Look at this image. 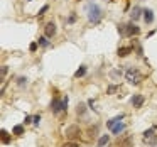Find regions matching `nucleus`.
Masks as SVG:
<instances>
[{
	"instance_id": "nucleus-1",
	"label": "nucleus",
	"mask_w": 157,
	"mask_h": 147,
	"mask_svg": "<svg viewBox=\"0 0 157 147\" xmlns=\"http://www.w3.org/2000/svg\"><path fill=\"white\" fill-rule=\"evenodd\" d=\"M86 10H88V21L91 22V24L101 22V19H103L101 7H98L96 4H90V5H86Z\"/></svg>"
},
{
	"instance_id": "nucleus-2",
	"label": "nucleus",
	"mask_w": 157,
	"mask_h": 147,
	"mask_svg": "<svg viewBox=\"0 0 157 147\" xmlns=\"http://www.w3.org/2000/svg\"><path fill=\"white\" fill-rule=\"evenodd\" d=\"M125 79L130 83V85H139V83L142 81V75H140V71L137 68L128 66V68L125 69Z\"/></svg>"
},
{
	"instance_id": "nucleus-3",
	"label": "nucleus",
	"mask_w": 157,
	"mask_h": 147,
	"mask_svg": "<svg viewBox=\"0 0 157 147\" xmlns=\"http://www.w3.org/2000/svg\"><path fill=\"white\" fill-rule=\"evenodd\" d=\"M51 108H52V113H56V115L61 113V112H64V110L68 108V96H63V100L56 98L54 102H52Z\"/></svg>"
},
{
	"instance_id": "nucleus-4",
	"label": "nucleus",
	"mask_w": 157,
	"mask_h": 147,
	"mask_svg": "<svg viewBox=\"0 0 157 147\" xmlns=\"http://www.w3.org/2000/svg\"><path fill=\"white\" fill-rule=\"evenodd\" d=\"M122 27H123V34H125L127 37H133V36L140 34V27H139V25L125 24V25H122Z\"/></svg>"
},
{
	"instance_id": "nucleus-5",
	"label": "nucleus",
	"mask_w": 157,
	"mask_h": 147,
	"mask_svg": "<svg viewBox=\"0 0 157 147\" xmlns=\"http://www.w3.org/2000/svg\"><path fill=\"white\" fill-rule=\"evenodd\" d=\"M144 142H145V144H155L157 142L155 129H149V130L144 132Z\"/></svg>"
},
{
	"instance_id": "nucleus-6",
	"label": "nucleus",
	"mask_w": 157,
	"mask_h": 147,
	"mask_svg": "<svg viewBox=\"0 0 157 147\" xmlns=\"http://www.w3.org/2000/svg\"><path fill=\"white\" fill-rule=\"evenodd\" d=\"M66 135H68L69 139H76V137L81 135V130H79L78 125H69L68 129H66Z\"/></svg>"
},
{
	"instance_id": "nucleus-7",
	"label": "nucleus",
	"mask_w": 157,
	"mask_h": 147,
	"mask_svg": "<svg viewBox=\"0 0 157 147\" xmlns=\"http://www.w3.org/2000/svg\"><path fill=\"white\" fill-rule=\"evenodd\" d=\"M44 34H46V37H52V36L56 34V25H54V22H48V24H46Z\"/></svg>"
},
{
	"instance_id": "nucleus-8",
	"label": "nucleus",
	"mask_w": 157,
	"mask_h": 147,
	"mask_svg": "<svg viewBox=\"0 0 157 147\" xmlns=\"http://www.w3.org/2000/svg\"><path fill=\"white\" fill-rule=\"evenodd\" d=\"M142 15H144V10L140 7H133L132 10H130V19H132V21H139Z\"/></svg>"
},
{
	"instance_id": "nucleus-9",
	"label": "nucleus",
	"mask_w": 157,
	"mask_h": 147,
	"mask_svg": "<svg viewBox=\"0 0 157 147\" xmlns=\"http://www.w3.org/2000/svg\"><path fill=\"white\" fill-rule=\"evenodd\" d=\"M125 118V115H117V117H113V118H110L108 122H106V127H108V129H113V127L117 125V123L120 122V120H123Z\"/></svg>"
},
{
	"instance_id": "nucleus-10",
	"label": "nucleus",
	"mask_w": 157,
	"mask_h": 147,
	"mask_svg": "<svg viewBox=\"0 0 157 147\" xmlns=\"http://www.w3.org/2000/svg\"><path fill=\"white\" fill-rule=\"evenodd\" d=\"M132 105L135 106V108H140V106L144 105V96H142V95H133V98H132Z\"/></svg>"
},
{
	"instance_id": "nucleus-11",
	"label": "nucleus",
	"mask_w": 157,
	"mask_h": 147,
	"mask_svg": "<svg viewBox=\"0 0 157 147\" xmlns=\"http://www.w3.org/2000/svg\"><path fill=\"white\" fill-rule=\"evenodd\" d=\"M144 21H145L147 24H152V21H154V12L150 10V9H145V10H144Z\"/></svg>"
},
{
	"instance_id": "nucleus-12",
	"label": "nucleus",
	"mask_w": 157,
	"mask_h": 147,
	"mask_svg": "<svg viewBox=\"0 0 157 147\" xmlns=\"http://www.w3.org/2000/svg\"><path fill=\"white\" fill-rule=\"evenodd\" d=\"M132 46H127V48H120L118 49V52H117V54H118L120 56V58H127V56H128L130 54V52H132Z\"/></svg>"
},
{
	"instance_id": "nucleus-13",
	"label": "nucleus",
	"mask_w": 157,
	"mask_h": 147,
	"mask_svg": "<svg viewBox=\"0 0 157 147\" xmlns=\"http://www.w3.org/2000/svg\"><path fill=\"white\" fill-rule=\"evenodd\" d=\"M86 71H88V68H86L85 64H81L78 69H76V73H75V78H83V76L86 75Z\"/></svg>"
},
{
	"instance_id": "nucleus-14",
	"label": "nucleus",
	"mask_w": 157,
	"mask_h": 147,
	"mask_svg": "<svg viewBox=\"0 0 157 147\" xmlns=\"http://www.w3.org/2000/svg\"><path fill=\"white\" fill-rule=\"evenodd\" d=\"M123 129H125V122H118V123H117V125L112 129V133H120Z\"/></svg>"
},
{
	"instance_id": "nucleus-15",
	"label": "nucleus",
	"mask_w": 157,
	"mask_h": 147,
	"mask_svg": "<svg viewBox=\"0 0 157 147\" xmlns=\"http://www.w3.org/2000/svg\"><path fill=\"white\" fill-rule=\"evenodd\" d=\"M108 142H110V135H101L98 139V147H105Z\"/></svg>"
},
{
	"instance_id": "nucleus-16",
	"label": "nucleus",
	"mask_w": 157,
	"mask_h": 147,
	"mask_svg": "<svg viewBox=\"0 0 157 147\" xmlns=\"http://www.w3.org/2000/svg\"><path fill=\"white\" fill-rule=\"evenodd\" d=\"M0 139H2V142H4V144L10 142V135H9L7 130H2V132H0Z\"/></svg>"
},
{
	"instance_id": "nucleus-17",
	"label": "nucleus",
	"mask_w": 157,
	"mask_h": 147,
	"mask_svg": "<svg viewBox=\"0 0 157 147\" xmlns=\"http://www.w3.org/2000/svg\"><path fill=\"white\" fill-rule=\"evenodd\" d=\"M76 113L79 117H83V113H86V105L85 103H78V108H76Z\"/></svg>"
},
{
	"instance_id": "nucleus-18",
	"label": "nucleus",
	"mask_w": 157,
	"mask_h": 147,
	"mask_svg": "<svg viewBox=\"0 0 157 147\" xmlns=\"http://www.w3.org/2000/svg\"><path fill=\"white\" fill-rule=\"evenodd\" d=\"M37 44L39 46H42V48H49V41H48V37H39V41H37Z\"/></svg>"
},
{
	"instance_id": "nucleus-19",
	"label": "nucleus",
	"mask_w": 157,
	"mask_h": 147,
	"mask_svg": "<svg viewBox=\"0 0 157 147\" xmlns=\"http://www.w3.org/2000/svg\"><path fill=\"white\" fill-rule=\"evenodd\" d=\"M14 133L15 135H22V133H24V125H15L14 127Z\"/></svg>"
},
{
	"instance_id": "nucleus-20",
	"label": "nucleus",
	"mask_w": 157,
	"mask_h": 147,
	"mask_svg": "<svg viewBox=\"0 0 157 147\" xmlns=\"http://www.w3.org/2000/svg\"><path fill=\"white\" fill-rule=\"evenodd\" d=\"M7 71H9L7 66H2V69H0V79H2V81H4V76L7 75Z\"/></svg>"
},
{
	"instance_id": "nucleus-21",
	"label": "nucleus",
	"mask_w": 157,
	"mask_h": 147,
	"mask_svg": "<svg viewBox=\"0 0 157 147\" xmlns=\"http://www.w3.org/2000/svg\"><path fill=\"white\" fill-rule=\"evenodd\" d=\"M63 147H79V145H78V144L75 142V140H69V142L63 144Z\"/></svg>"
},
{
	"instance_id": "nucleus-22",
	"label": "nucleus",
	"mask_w": 157,
	"mask_h": 147,
	"mask_svg": "<svg viewBox=\"0 0 157 147\" xmlns=\"http://www.w3.org/2000/svg\"><path fill=\"white\" fill-rule=\"evenodd\" d=\"M122 147H132V137H127V140L122 144Z\"/></svg>"
},
{
	"instance_id": "nucleus-23",
	"label": "nucleus",
	"mask_w": 157,
	"mask_h": 147,
	"mask_svg": "<svg viewBox=\"0 0 157 147\" xmlns=\"http://www.w3.org/2000/svg\"><path fill=\"white\" fill-rule=\"evenodd\" d=\"M25 81H27V79H25L24 76H21V78H17V83H19V86H25Z\"/></svg>"
},
{
	"instance_id": "nucleus-24",
	"label": "nucleus",
	"mask_w": 157,
	"mask_h": 147,
	"mask_svg": "<svg viewBox=\"0 0 157 147\" xmlns=\"http://www.w3.org/2000/svg\"><path fill=\"white\" fill-rule=\"evenodd\" d=\"M73 22H76V15L75 14L69 15V19H68V24H73Z\"/></svg>"
},
{
	"instance_id": "nucleus-25",
	"label": "nucleus",
	"mask_w": 157,
	"mask_h": 147,
	"mask_svg": "<svg viewBox=\"0 0 157 147\" xmlns=\"http://www.w3.org/2000/svg\"><path fill=\"white\" fill-rule=\"evenodd\" d=\"M31 122H34V117H25L24 123H31Z\"/></svg>"
},
{
	"instance_id": "nucleus-26",
	"label": "nucleus",
	"mask_w": 157,
	"mask_h": 147,
	"mask_svg": "<svg viewBox=\"0 0 157 147\" xmlns=\"http://www.w3.org/2000/svg\"><path fill=\"white\" fill-rule=\"evenodd\" d=\"M117 91V86H110L108 88V95H112V93H115Z\"/></svg>"
},
{
	"instance_id": "nucleus-27",
	"label": "nucleus",
	"mask_w": 157,
	"mask_h": 147,
	"mask_svg": "<svg viewBox=\"0 0 157 147\" xmlns=\"http://www.w3.org/2000/svg\"><path fill=\"white\" fill-rule=\"evenodd\" d=\"M39 120H41V117H39V115H34V122H32V123H34V125H37Z\"/></svg>"
},
{
	"instance_id": "nucleus-28",
	"label": "nucleus",
	"mask_w": 157,
	"mask_h": 147,
	"mask_svg": "<svg viewBox=\"0 0 157 147\" xmlns=\"http://www.w3.org/2000/svg\"><path fill=\"white\" fill-rule=\"evenodd\" d=\"M36 49H37V44H36V42H32V44H31V51H36Z\"/></svg>"
},
{
	"instance_id": "nucleus-29",
	"label": "nucleus",
	"mask_w": 157,
	"mask_h": 147,
	"mask_svg": "<svg viewBox=\"0 0 157 147\" xmlns=\"http://www.w3.org/2000/svg\"><path fill=\"white\" fill-rule=\"evenodd\" d=\"M46 10H48V5H44V7H42V9H41V10H39V14H44V12H46Z\"/></svg>"
}]
</instances>
